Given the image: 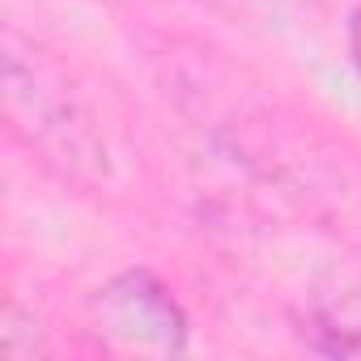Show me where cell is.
<instances>
[{"label":"cell","instance_id":"cell-2","mask_svg":"<svg viewBox=\"0 0 361 361\" xmlns=\"http://www.w3.org/2000/svg\"><path fill=\"white\" fill-rule=\"evenodd\" d=\"M314 348L331 357H357L361 353V285H348L314 314Z\"/></svg>","mask_w":361,"mask_h":361},{"label":"cell","instance_id":"cell-3","mask_svg":"<svg viewBox=\"0 0 361 361\" xmlns=\"http://www.w3.org/2000/svg\"><path fill=\"white\" fill-rule=\"evenodd\" d=\"M348 35H353V60H357V68H361V13L353 18V30H348Z\"/></svg>","mask_w":361,"mask_h":361},{"label":"cell","instance_id":"cell-1","mask_svg":"<svg viewBox=\"0 0 361 361\" xmlns=\"http://www.w3.org/2000/svg\"><path fill=\"white\" fill-rule=\"evenodd\" d=\"M90 323L94 336L106 340L115 353H140V357H174L188 348V319L170 298V289L132 268L111 276L90 298Z\"/></svg>","mask_w":361,"mask_h":361}]
</instances>
